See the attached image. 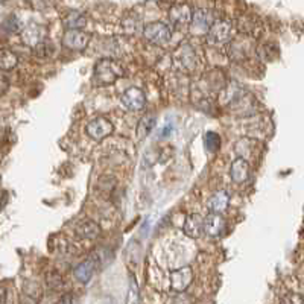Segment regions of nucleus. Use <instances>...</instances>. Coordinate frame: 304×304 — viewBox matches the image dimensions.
Wrapping results in <instances>:
<instances>
[{
  "label": "nucleus",
  "mask_w": 304,
  "mask_h": 304,
  "mask_svg": "<svg viewBox=\"0 0 304 304\" xmlns=\"http://www.w3.org/2000/svg\"><path fill=\"white\" fill-rule=\"evenodd\" d=\"M123 73H125L123 67L111 58L99 60L95 66V70H93V76H95V79L99 86L114 84L119 78L123 76Z\"/></svg>",
  "instance_id": "f257e3e1"
},
{
  "label": "nucleus",
  "mask_w": 304,
  "mask_h": 304,
  "mask_svg": "<svg viewBox=\"0 0 304 304\" xmlns=\"http://www.w3.org/2000/svg\"><path fill=\"white\" fill-rule=\"evenodd\" d=\"M234 35V27L227 20H217L211 24L210 31L207 32V41L214 46H222L231 41Z\"/></svg>",
  "instance_id": "f03ea898"
},
{
  "label": "nucleus",
  "mask_w": 304,
  "mask_h": 304,
  "mask_svg": "<svg viewBox=\"0 0 304 304\" xmlns=\"http://www.w3.org/2000/svg\"><path fill=\"white\" fill-rule=\"evenodd\" d=\"M143 37L146 41L155 46H163L166 43H169L172 38V31L171 27L163 23V21H154L145 26L143 29Z\"/></svg>",
  "instance_id": "7ed1b4c3"
},
{
  "label": "nucleus",
  "mask_w": 304,
  "mask_h": 304,
  "mask_svg": "<svg viewBox=\"0 0 304 304\" xmlns=\"http://www.w3.org/2000/svg\"><path fill=\"white\" fill-rule=\"evenodd\" d=\"M175 63L180 69H183L184 72H192L195 70L198 66V58L197 53L193 50V47L190 44H181L177 50H175Z\"/></svg>",
  "instance_id": "20e7f679"
},
{
  "label": "nucleus",
  "mask_w": 304,
  "mask_h": 304,
  "mask_svg": "<svg viewBox=\"0 0 304 304\" xmlns=\"http://www.w3.org/2000/svg\"><path fill=\"white\" fill-rule=\"evenodd\" d=\"M113 131H114V126L106 117H96L87 125V134L96 142L106 139L108 135L113 134Z\"/></svg>",
  "instance_id": "39448f33"
},
{
  "label": "nucleus",
  "mask_w": 304,
  "mask_h": 304,
  "mask_svg": "<svg viewBox=\"0 0 304 304\" xmlns=\"http://www.w3.org/2000/svg\"><path fill=\"white\" fill-rule=\"evenodd\" d=\"M120 102L125 108L131 109V111H139L146 105V95L142 89L131 87L125 90V93L120 96Z\"/></svg>",
  "instance_id": "423d86ee"
},
{
  "label": "nucleus",
  "mask_w": 304,
  "mask_h": 304,
  "mask_svg": "<svg viewBox=\"0 0 304 304\" xmlns=\"http://www.w3.org/2000/svg\"><path fill=\"white\" fill-rule=\"evenodd\" d=\"M90 35L81 29H70L64 32L63 46L70 50H84L89 46Z\"/></svg>",
  "instance_id": "0eeeda50"
},
{
  "label": "nucleus",
  "mask_w": 304,
  "mask_h": 304,
  "mask_svg": "<svg viewBox=\"0 0 304 304\" xmlns=\"http://www.w3.org/2000/svg\"><path fill=\"white\" fill-rule=\"evenodd\" d=\"M192 17H193V11L189 5L186 3H178V5H174L169 11V18H171V23L178 27V29H183V27H187L190 26L192 23Z\"/></svg>",
  "instance_id": "6e6552de"
},
{
  "label": "nucleus",
  "mask_w": 304,
  "mask_h": 304,
  "mask_svg": "<svg viewBox=\"0 0 304 304\" xmlns=\"http://www.w3.org/2000/svg\"><path fill=\"white\" fill-rule=\"evenodd\" d=\"M193 280V271L190 266H183L172 271L171 274V288L175 292H184Z\"/></svg>",
  "instance_id": "1a4fd4ad"
},
{
  "label": "nucleus",
  "mask_w": 304,
  "mask_h": 304,
  "mask_svg": "<svg viewBox=\"0 0 304 304\" xmlns=\"http://www.w3.org/2000/svg\"><path fill=\"white\" fill-rule=\"evenodd\" d=\"M225 231V219L220 213H208L204 217V233L210 237H219Z\"/></svg>",
  "instance_id": "9d476101"
},
{
  "label": "nucleus",
  "mask_w": 304,
  "mask_h": 304,
  "mask_svg": "<svg viewBox=\"0 0 304 304\" xmlns=\"http://www.w3.org/2000/svg\"><path fill=\"white\" fill-rule=\"evenodd\" d=\"M184 234L192 237V239H198L203 231H204V219L197 214V213H192V214H187L186 216V220H184Z\"/></svg>",
  "instance_id": "9b49d317"
},
{
  "label": "nucleus",
  "mask_w": 304,
  "mask_h": 304,
  "mask_svg": "<svg viewBox=\"0 0 304 304\" xmlns=\"http://www.w3.org/2000/svg\"><path fill=\"white\" fill-rule=\"evenodd\" d=\"M213 23H214L213 14L208 9H197L193 12L190 26L198 32H208Z\"/></svg>",
  "instance_id": "f8f14e48"
},
{
  "label": "nucleus",
  "mask_w": 304,
  "mask_h": 304,
  "mask_svg": "<svg viewBox=\"0 0 304 304\" xmlns=\"http://www.w3.org/2000/svg\"><path fill=\"white\" fill-rule=\"evenodd\" d=\"M230 175H231V180L236 183V184H243L248 177H250V163L243 158H236L233 163H231V168H230Z\"/></svg>",
  "instance_id": "ddd939ff"
},
{
  "label": "nucleus",
  "mask_w": 304,
  "mask_h": 304,
  "mask_svg": "<svg viewBox=\"0 0 304 304\" xmlns=\"http://www.w3.org/2000/svg\"><path fill=\"white\" fill-rule=\"evenodd\" d=\"M75 234L79 239H87V240H93L101 234V227L95 222L92 219L87 220H82L79 222L75 228Z\"/></svg>",
  "instance_id": "4468645a"
},
{
  "label": "nucleus",
  "mask_w": 304,
  "mask_h": 304,
  "mask_svg": "<svg viewBox=\"0 0 304 304\" xmlns=\"http://www.w3.org/2000/svg\"><path fill=\"white\" fill-rule=\"evenodd\" d=\"M96 266H98V260L95 257L86 260V262H82L81 265L76 266L75 269V277L78 282L81 283H89L93 277V274L96 271Z\"/></svg>",
  "instance_id": "2eb2a0df"
},
{
  "label": "nucleus",
  "mask_w": 304,
  "mask_h": 304,
  "mask_svg": "<svg viewBox=\"0 0 304 304\" xmlns=\"http://www.w3.org/2000/svg\"><path fill=\"white\" fill-rule=\"evenodd\" d=\"M230 204V197L225 190H217L214 192L210 201H208V208L211 213H222L224 210H227Z\"/></svg>",
  "instance_id": "dca6fc26"
},
{
  "label": "nucleus",
  "mask_w": 304,
  "mask_h": 304,
  "mask_svg": "<svg viewBox=\"0 0 304 304\" xmlns=\"http://www.w3.org/2000/svg\"><path fill=\"white\" fill-rule=\"evenodd\" d=\"M155 120H157V117H155V114H152V113H148V114H145V116L140 119L139 125H137V128H135V135H137V139H139L140 142L145 140L146 137L149 135V132L154 129Z\"/></svg>",
  "instance_id": "f3484780"
},
{
  "label": "nucleus",
  "mask_w": 304,
  "mask_h": 304,
  "mask_svg": "<svg viewBox=\"0 0 304 304\" xmlns=\"http://www.w3.org/2000/svg\"><path fill=\"white\" fill-rule=\"evenodd\" d=\"M18 63L17 55L12 50L8 49H0V70L8 72L12 70Z\"/></svg>",
  "instance_id": "a211bd4d"
},
{
  "label": "nucleus",
  "mask_w": 304,
  "mask_h": 304,
  "mask_svg": "<svg viewBox=\"0 0 304 304\" xmlns=\"http://www.w3.org/2000/svg\"><path fill=\"white\" fill-rule=\"evenodd\" d=\"M44 38H43V35H41V29L38 26H35V24H32V26H29V27H26V29L23 31V41L26 43V44H29V46H32V47H35L38 43H41Z\"/></svg>",
  "instance_id": "6ab92c4d"
},
{
  "label": "nucleus",
  "mask_w": 304,
  "mask_h": 304,
  "mask_svg": "<svg viewBox=\"0 0 304 304\" xmlns=\"http://www.w3.org/2000/svg\"><path fill=\"white\" fill-rule=\"evenodd\" d=\"M66 29L70 31V29H81V27H84L86 23H87V18L86 15H82L79 12H70L64 20H63Z\"/></svg>",
  "instance_id": "aec40b11"
},
{
  "label": "nucleus",
  "mask_w": 304,
  "mask_h": 304,
  "mask_svg": "<svg viewBox=\"0 0 304 304\" xmlns=\"http://www.w3.org/2000/svg\"><path fill=\"white\" fill-rule=\"evenodd\" d=\"M53 44L49 43L47 40H43L41 43H38L35 47H34V53L37 55L38 58H50L53 55Z\"/></svg>",
  "instance_id": "412c9836"
},
{
  "label": "nucleus",
  "mask_w": 304,
  "mask_h": 304,
  "mask_svg": "<svg viewBox=\"0 0 304 304\" xmlns=\"http://www.w3.org/2000/svg\"><path fill=\"white\" fill-rule=\"evenodd\" d=\"M126 304H140V295H139V286H137L135 279L129 277V289L126 295Z\"/></svg>",
  "instance_id": "4be33fe9"
},
{
  "label": "nucleus",
  "mask_w": 304,
  "mask_h": 304,
  "mask_svg": "<svg viewBox=\"0 0 304 304\" xmlns=\"http://www.w3.org/2000/svg\"><path fill=\"white\" fill-rule=\"evenodd\" d=\"M205 146L210 152H217L220 148V137L213 131L207 132L205 134Z\"/></svg>",
  "instance_id": "5701e85b"
},
{
  "label": "nucleus",
  "mask_w": 304,
  "mask_h": 304,
  "mask_svg": "<svg viewBox=\"0 0 304 304\" xmlns=\"http://www.w3.org/2000/svg\"><path fill=\"white\" fill-rule=\"evenodd\" d=\"M47 285H49L52 289H55V291H60V289L64 288V280H63V277H61L60 274H57V272H49V274H47Z\"/></svg>",
  "instance_id": "b1692460"
},
{
  "label": "nucleus",
  "mask_w": 304,
  "mask_h": 304,
  "mask_svg": "<svg viewBox=\"0 0 304 304\" xmlns=\"http://www.w3.org/2000/svg\"><path fill=\"white\" fill-rule=\"evenodd\" d=\"M2 31L3 32H8V34H14L18 31V20L12 15L9 18H6L2 24Z\"/></svg>",
  "instance_id": "393cba45"
},
{
  "label": "nucleus",
  "mask_w": 304,
  "mask_h": 304,
  "mask_svg": "<svg viewBox=\"0 0 304 304\" xmlns=\"http://www.w3.org/2000/svg\"><path fill=\"white\" fill-rule=\"evenodd\" d=\"M280 304H304V300H303V297L298 295V294H289V295H286V297L282 300Z\"/></svg>",
  "instance_id": "a878e982"
},
{
  "label": "nucleus",
  "mask_w": 304,
  "mask_h": 304,
  "mask_svg": "<svg viewBox=\"0 0 304 304\" xmlns=\"http://www.w3.org/2000/svg\"><path fill=\"white\" fill-rule=\"evenodd\" d=\"M8 87H9V82H8V79H6L5 76L0 75V96H2L3 93H6Z\"/></svg>",
  "instance_id": "bb28decb"
},
{
  "label": "nucleus",
  "mask_w": 304,
  "mask_h": 304,
  "mask_svg": "<svg viewBox=\"0 0 304 304\" xmlns=\"http://www.w3.org/2000/svg\"><path fill=\"white\" fill-rule=\"evenodd\" d=\"M5 301H6V289L0 288V304H5Z\"/></svg>",
  "instance_id": "cd10ccee"
},
{
  "label": "nucleus",
  "mask_w": 304,
  "mask_h": 304,
  "mask_svg": "<svg viewBox=\"0 0 304 304\" xmlns=\"http://www.w3.org/2000/svg\"><path fill=\"white\" fill-rule=\"evenodd\" d=\"M172 129H174L172 126H166V128H164L163 131H160V135H163V137H164V135H168V134H169V132H171Z\"/></svg>",
  "instance_id": "c85d7f7f"
}]
</instances>
